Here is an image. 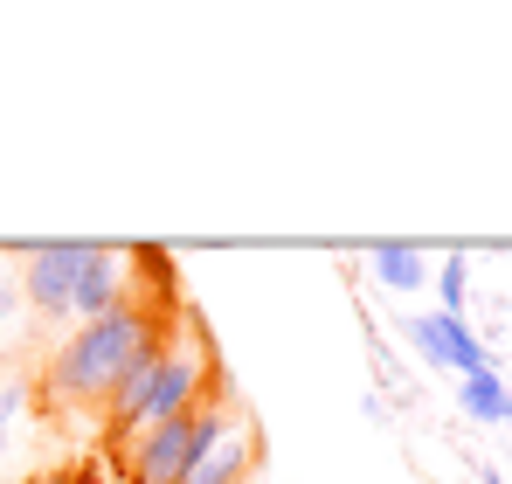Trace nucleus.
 I'll return each instance as SVG.
<instances>
[{
	"label": "nucleus",
	"instance_id": "4",
	"mask_svg": "<svg viewBox=\"0 0 512 484\" xmlns=\"http://www.w3.org/2000/svg\"><path fill=\"white\" fill-rule=\"evenodd\" d=\"M132 298V270H125V249H104V242H90V263L84 277H77V319H104V312H118Z\"/></svg>",
	"mask_w": 512,
	"mask_h": 484
},
{
	"label": "nucleus",
	"instance_id": "12",
	"mask_svg": "<svg viewBox=\"0 0 512 484\" xmlns=\"http://www.w3.org/2000/svg\"><path fill=\"white\" fill-rule=\"evenodd\" d=\"M478 484H506V478H499V471H478Z\"/></svg>",
	"mask_w": 512,
	"mask_h": 484
},
{
	"label": "nucleus",
	"instance_id": "9",
	"mask_svg": "<svg viewBox=\"0 0 512 484\" xmlns=\"http://www.w3.org/2000/svg\"><path fill=\"white\" fill-rule=\"evenodd\" d=\"M464 291H471V263H464V249H457V256H443V270H436L443 312H464Z\"/></svg>",
	"mask_w": 512,
	"mask_h": 484
},
{
	"label": "nucleus",
	"instance_id": "3",
	"mask_svg": "<svg viewBox=\"0 0 512 484\" xmlns=\"http://www.w3.org/2000/svg\"><path fill=\"white\" fill-rule=\"evenodd\" d=\"M90 263V242H28L21 249V298L42 312V319H77V277Z\"/></svg>",
	"mask_w": 512,
	"mask_h": 484
},
{
	"label": "nucleus",
	"instance_id": "8",
	"mask_svg": "<svg viewBox=\"0 0 512 484\" xmlns=\"http://www.w3.org/2000/svg\"><path fill=\"white\" fill-rule=\"evenodd\" d=\"M436 332H443V360H450V374H492V353H485V339L464 325V312H436Z\"/></svg>",
	"mask_w": 512,
	"mask_h": 484
},
{
	"label": "nucleus",
	"instance_id": "2",
	"mask_svg": "<svg viewBox=\"0 0 512 484\" xmlns=\"http://www.w3.org/2000/svg\"><path fill=\"white\" fill-rule=\"evenodd\" d=\"M229 429H236V415H229L222 395H208L201 408H187V415H173V422L139 429V436H132V457H125V484H187Z\"/></svg>",
	"mask_w": 512,
	"mask_h": 484
},
{
	"label": "nucleus",
	"instance_id": "1",
	"mask_svg": "<svg viewBox=\"0 0 512 484\" xmlns=\"http://www.w3.org/2000/svg\"><path fill=\"white\" fill-rule=\"evenodd\" d=\"M167 332H173V312H153V305L125 298L118 312L77 325V332L56 346V360H49L42 381H49L56 402H111V388L132 374V360H139L153 339H167Z\"/></svg>",
	"mask_w": 512,
	"mask_h": 484
},
{
	"label": "nucleus",
	"instance_id": "6",
	"mask_svg": "<svg viewBox=\"0 0 512 484\" xmlns=\"http://www.w3.org/2000/svg\"><path fill=\"white\" fill-rule=\"evenodd\" d=\"M457 402L471 422H485V429H512V388L499 381V367L492 374H464L457 381Z\"/></svg>",
	"mask_w": 512,
	"mask_h": 484
},
{
	"label": "nucleus",
	"instance_id": "5",
	"mask_svg": "<svg viewBox=\"0 0 512 484\" xmlns=\"http://www.w3.org/2000/svg\"><path fill=\"white\" fill-rule=\"evenodd\" d=\"M250 471H256V436H250V422H236L187 484H250Z\"/></svg>",
	"mask_w": 512,
	"mask_h": 484
},
{
	"label": "nucleus",
	"instance_id": "13",
	"mask_svg": "<svg viewBox=\"0 0 512 484\" xmlns=\"http://www.w3.org/2000/svg\"><path fill=\"white\" fill-rule=\"evenodd\" d=\"M0 429H7V422H0Z\"/></svg>",
	"mask_w": 512,
	"mask_h": 484
},
{
	"label": "nucleus",
	"instance_id": "7",
	"mask_svg": "<svg viewBox=\"0 0 512 484\" xmlns=\"http://www.w3.org/2000/svg\"><path fill=\"white\" fill-rule=\"evenodd\" d=\"M367 270H374L388 291H423L429 284V263H423L416 242H374V249H367Z\"/></svg>",
	"mask_w": 512,
	"mask_h": 484
},
{
	"label": "nucleus",
	"instance_id": "11",
	"mask_svg": "<svg viewBox=\"0 0 512 484\" xmlns=\"http://www.w3.org/2000/svg\"><path fill=\"white\" fill-rule=\"evenodd\" d=\"M14 298H21V284H14V277H0V319L14 312Z\"/></svg>",
	"mask_w": 512,
	"mask_h": 484
},
{
	"label": "nucleus",
	"instance_id": "10",
	"mask_svg": "<svg viewBox=\"0 0 512 484\" xmlns=\"http://www.w3.org/2000/svg\"><path fill=\"white\" fill-rule=\"evenodd\" d=\"M409 346L423 353V367L450 374V360H443V332H436V312H429V319H409Z\"/></svg>",
	"mask_w": 512,
	"mask_h": 484
}]
</instances>
